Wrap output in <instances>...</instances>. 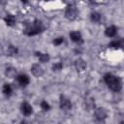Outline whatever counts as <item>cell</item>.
Segmentation results:
<instances>
[{"label": "cell", "instance_id": "obj_10", "mask_svg": "<svg viewBox=\"0 0 124 124\" xmlns=\"http://www.w3.org/2000/svg\"><path fill=\"white\" fill-rule=\"evenodd\" d=\"M70 38L73 42H75L77 44L82 43V36H81L79 31H72L70 33Z\"/></svg>", "mask_w": 124, "mask_h": 124}, {"label": "cell", "instance_id": "obj_12", "mask_svg": "<svg viewBox=\"0 0 124 124\" xmlns=\"http://www.w3.org/2000/svg\"><path fill=\"white\" fill-rule=\"evenodd\" d=\"M36 56L38 57L39 61L42 63H46L49 61L50 57L47 53H43V52H36Z\"/></svg>", "mask_w": 124, "mask_h": 124}, {"label": "cell", "instance_id": "obj_14", "mask_svg": "<svg viewBox=\"0 0 124 124\" xmlns=\"http://www.w3.org/2000/svg\"><path fill=\"white\" fill-rule=\"evenodd\" d=\"M4 20L8 26H13L16 23V17L11 14H7L6 16L4 17Z\"/></svg>", "mask_w": 124, "mask_h": 124}, {"label": "cell", "instance_id": "obj_13", "mask_svg": "<svg viewBox=\"0 0 124 124\" xmlns=\"http://www.w3.org/2000/svg\"><path fill=\"white\" fill-rule=\"evenodd\" d=\"M116 33H117V28H116L114 25L108 26V27L106 29V31H105V34H106V36H108V37H114V36L116 35Z\"/></svg>", "mask_w": 124, "mask_h": 124}, {"label": "cell", "instance_id": "obj_11", "mask_svg": "<svg viewBox=\"0 0 124 124\" xmlns=\"http://www.w3.org/2000/svg\"><path fill=\"white\" fill-rule=\"evenodd\" d=\"M16 80H17V82H18V84L19 85H21V86H26L28 83H29V77L27 76V75H25V74H20V75H18L17 77H16Z\"/></svg>", "mask_w": 124, "mask_h": 124}, {"label": "cell", "instance_id": "obj_4", "mask_svg": "<svg viewBox=\"0 0 124 124\" xmlns=\"http://www.w3.org/2000/svg\"><path fill=\"white\" fill-rule=\"evenodd\" d=\"M94 115L96 117L97 120L99 121H104L107 117H108V111L104 108H98L95 109Z\"/></svg>", "mask_w": 124, "mask_h": 124}, {"label": "cell", "instance_id": "obj_18", "mask_svg": "<svg viewBox=\"0 0 124 124\" xmlns=\"http://www.w3.org/2000/svg\"><path fill=\"white\" fill-rule=\"evenodd\" d=\"M16 69H14V68H7L6 69V75L8 76V77H11V78H13V77H15L16 76Z\"/></svg>", "mask_w": 124, "mask_h": 124}, {"label": "cell", "instance_id": "obj_22", "mask_svg": "<svg viewBox=\"0 0 124 124\" xmlns=\"http://www.w3.org/2000/svg\"><path fill=\"white\" fill-rule=\"evenodd\" d=\"M21 1H22L23 3H26V2H27V0H21Z\"/></svg>", "mask_w": 124, "mask_h": 124}, {"label": "cell", "instance_id": "obj_3", "mask_svg": "<svg viewBox=\"0 0 124 124\" xmlns=\"http://www.w3.org/2000/svg\"><path fill=\"white\" fill-rule=\"evenodd\" d=\"M78 11L75 5H69L66 8L65 11V17L68 18L69 20H74L78 17Z\"/></svg>", "mask_w": 124, "mask_h": 124}, {"label": "cell", "instance_id": "obj_19", "mask_svg": "<svg viewBox=\"0 0 124 124\" xmlns=\"http://www.w3.org/2000/svg\"><path fill=\"white\" fill-rule=\"evenodd\" d=\"M62 68H63V64L60 62H56L52 65V71H55V72L62 70Z\"/></svg>", "mask_w": 124, "mask_h": 124}, {"label": "cell", "instance_id": "obj_5", "mask_svg": "<svg viewBox=\"0 0 124 124\" xmlns=\"http://www.w3.org/2000/svg\"><path fill=\"white\" fill-rule=\"evenodd\" d=\"M20 111L22 112L23 115L29 116V115L32 113V111H33L32 106H31L29 103H27V102H23V103L21 104V106H20Z\"/></svg>", "mask_w": 124, "mask_h": 124}, {"label": "cell", "instance_id": "obj_6", "mask_svg": "<svg viewBox=\"0 0 124 124\" xmlns=\"http://www.w3.org/2000/svg\"><path fill=\"white\" fill-rule=\"evenodd\" d=\"M59 106H60V108L61 109H63V110H69L72 108V103H71V101L69 99H67L65 97H61L60 102H59Z\"/></svg>", "mask_w": 124, "mask_h": 124}, {"label": "cell", "instance_id": "obj_8", "mask_svg": "<svg viewBox=\"0 0 124 124\" xmlns=\"http://www.w3.org/2000/svg\"><path fill=\"white\" fill-rule=\"evenodd\" d=\"M31 73L35 76V77H41L44 74V70L42 68V66L40 64H33L31 67Z\"/></svg>", "mask_w": 124, "mask_h": 124}, {"label": "cell", "instance_id": "obj_17", "mask_svg": "<svg viewBox=\"0 0 124 124\" xmlns=\"http://www.w3.org/2000/svg\"><path fill=\"white\" fill-rule=\"evenodd\" d=\"M17 53V48L15 46H9L8 48H7V54L9 56H14Z\"/></svg>", "mask_w": 124, "mask_h": 124}, {"label": "cell", "instance_id": "obj_1", "mask_svg": "<svg viewBox=\"0 0 124 124\" xmlns=\"http://www.w3.org/2000/svg\"><path fill=\"white\" fill-rule=\"evenodd\" d=\"M104 80L107 83V85L114 92H118L122 88L120 79L112 74H106L104 76Z\"/></svg>", "mask_w": 124, "mask_h": 124}, {"label": "cell", "instance_id": "obj_20", "mask_svg": "<svg viewBox=\"0 0 124 124\" xmlns=\"http://www.w3.org/2000/svg\"><path fill=\"white\" fill-rule=\"evenodd\" d=\"M41 108H43V110L47 111V110H49L50 106H49V104H48L46 101H42V102H41Z\"/></svg>", "mask_w": 124, "mask_h": 124}, {"label": "cell", "instance_id": "obj_16", "mask_svg": "<svg viewBox=\"0 0 124 124\" xmlns=\"http://www.w3.org/2000/svg\"><path fill=\"white\" fill-rule=\"evenodd\" d=\"M13 93V88L10 84L8 83H5L4 86H3V94L6 96V97H10Z\"/></svg>", "mask_w": 124, "mask_h": 124}, {"label": "cell", "instance_id": "obj_21", "mask_svg": "<svg viewBox=\"0 0 124 124\" xmlns=\"http://www.w3.org/2000/svg\"><path fill=\"white\" fill-rule=\"evenodd\" d=\"M63 42H64V38H63V37H58V38H55L52 43H53V45H55V46H59V45H61Z\"/></svg>", "mask_w": 124, "mask_h": 124}, {"label": "cell", "instance_id": "obj_23", "mask_svg": "<svg viewBox=\"0 0 124 124\" xmlns=\"http://www.w3.org/2000/svg\"><path fill=\"white\" fill-rule=\"evenodd\" d=\"M45 1H48V0H45Z\"/></svg>", "mask_w": 124, "mask_h": 124}, {"label": "cell", "instance_id": "obj_7", "mask_svg": "<svg viewBox=\"0 0 124 124\" xmlns=\"http://www.w3.org/2000/svg\"><path fill=\"white\" fill-rule=\"evenodd\" d=\"M75 68L78 72H83L86 69V62L81 58H78L75 61Z\"/></svg>", "mask_w": 124, "mask_h": 124}, {"label": "cell", "instance_id": "obj_2", "mask_svg": "<svg viewBox=\"0 0 124 124\" xmlns=\"http://www.w3.org/2000/svg\"><path fill=\"white\" fill-rule=\"evenodd\" d=\"M44 30H45V26L42 23V21L36 19L32 23L26 25V27L24 29V33L28 36H34V35H37V34L43 32Z\"/></svg>", "mask_w": 124, "mask_h": 124}, {"label": "cell", "instance_id": "obj_9", "mask_svg": "<svg viewBox=\"0 0 124 124\" xmlns=\"http://www.w3.org/2000/svg\"><path fill=\"white\" fill-rule=\"evenodd\" d=\"M109 47L112 48H123L124 47V39L123 38H119L116 40H113L109 43Z\"/></svg>", "mask_w": 124, "mask_h": 124}, {"label": "cell", "instance_id": "obj_15", "mask_svg": "<svg viewBox=\"0 0 124 124\" xmlns=\"http://www.w3.org/2000/svg\"><path fill=\"white\" fill-rule=\"evenodd\" d=\"M90 19H91V21H93V22H95V23H98V22H100L101 19H102V15H101L100 13H98V12H94V13L91 14Z\"/></svg>", "mask_w": 124, "mask_h": 124}]
</instances>
